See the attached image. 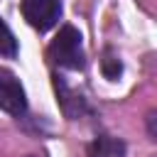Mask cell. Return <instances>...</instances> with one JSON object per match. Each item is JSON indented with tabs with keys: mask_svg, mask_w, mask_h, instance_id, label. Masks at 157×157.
Returning a JSON list of instances; mask_svg holds the SVG:
<instances>
[{
	"mask_svg": "<svg viewBox=\"0 0 157 157\" xmlns=\"http://www.w3.org/2000/svg\"><path fill=\"white\" fill-rule=\"evenodd\" d=\"M47 59L54 69H66V71H83L86 69V49H83V37L74 25H61L54 39L47 47Z\"/></svg>",
	"mask_w": 157,
	"mask_h": 157,
	"instance_id": "obj_1",
	"label": "cell"
},
{
	"mask_svg": "<svg viewBox=\"0 0 157 157\" xmlns=\"http://www.w3.org/2000/svg\"><path fill=\"white\" fill-rule=\"evenodd\" d=\"M52 83H54L56 103H59V108H61V113H64L66 120H78V118H83V115H96V110H93V105L88 103V98H86L81 91L71 88L69 81H66V76L59 74L56 69H54V74H52Z\"/></svg>",
	"mask_w": 157,
	"mask_h": 157,
	"instance_id": "obj_2",
	"label": "cell"
},
{
	"mask_svg": "<svg viewBox=\"0 0 157 157\" xmlns=\"http://www.w3.org/2000/svg\"><path fill=\"white\" fill-rule=\"evenodd\" d=\"M0 110L17 120L27 118V110H29L22 81L17 78L15 71H10L5 66H0Z\"/></svg>",
	"mask_w": 157,
	"mask_h": 157,
	"instance_id": "obj_3",
	"label": "cell"
},
{
	"mask_svg": "<svg viewBox=\"0 0 157 157\" xmlns=\"http://www.w3.org/2000/svg\"><path fill=\"white\" fill-rule=\"evenodd\" d=\"M20 12L25 22L39 34L49 32L61 20V0H20Z\"/></svg>",
	"mask_w": 157,
	"mask_h": 157,
	"instance_id": "obj_4",
	"label": "cell"
},
{
	"mask_svg": "<svg viewBox=\"0 0 157 157\" xmlns=\"http://www.w3.org/2000/svg\"><path fill=\"white\" fill-rule=\"evenodd\" d=\"M86 157H128V142L110 132H98L88 142Z\"/></svg>",
	"mask_w": 157,
	"mask_h": 157,
	"instance_id": "obj_5",
	"label": "cell"
},
{
	"mask_svg": "<svg viewBox=\"0 0 157 157\" xmlns=\"http://www.w3.org/2000/svg\"><path fill=\"white\" fill-rule=\"evenodd\" d=\"M101 74L108 81H118L123 76V61H120V56L115 54L113 47H105L103 54H101Z\"/></svg>",
	"mask_w": 157,
	"mask_h": 157,
	"instance_id": "obj_6",
	"label": "cell"
},
{
	"mask_svg": "<svg viewBox=\"0 0 157 157\" xmlns=\"http://www.w3.org/2000/svg\"><path fill=\"white\" fill-rule=\"evenodd\" d=\"M17 54H20V44H17V39H15L10 25H7V22L2 20V15H0V56H5V59H17Z\"/></svg>",
	"mask_w": 157,
	"mask_h": 157,
	"instance_id": "obj_7",
	"label": "cell"
},
{
	"mask_svg": "<svg viewBox=\"0 0 157 157\" xmlns=\"http://www.w3.org/2000/svg\"><path fill=\"white\" fill-rule=\"evenodd\" d=\"M155 120H157V113L155 110H150L147 115H145V123H147V137L155 142L157 140V130H155Z\"/></svg>",
	"mask_w": 157,
	"mask_h": 157,
	"instance_id": "obj_8",
	"label": "cell"
},
{
	"mask_svg": "<svg viewBox=\"0 0 157 157\" xmlns=\"http://www.w3.org/2000/svg\"><path fill=\"white\" fill-rule=\"evenodd\" d=\"M27 157H37V155H27Z\"/></svg>",
	"mask_w": 157,
	"mask_h": 157,
	"instance_id": "obj_9",
	"label": "cell"
}]
</instances>
